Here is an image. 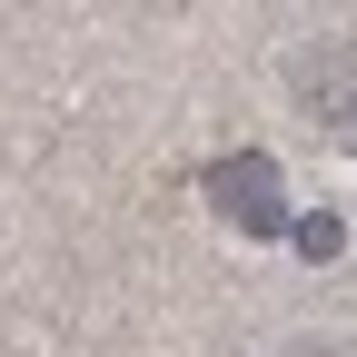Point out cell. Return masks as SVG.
Instances as JSON below:
<instances>
[{
	"instance_id": "4",
	"label": "cell",
	"mask_w": 357,
	"mask_h": 357,
	"mask_svg": "<svg viewBox=\"0 0 357 357\" xmlns=\"http://www.w3.org/2000/svg\"><path fill=\"white\" fill-rule=\"evenodd\" d=\"M337 119H347V149H357V100H347V109H337Z\"/></svg>"
},
{
	"instance_id": "1",
	"label": "cell",
	"mask_w": 357,
	"mask_h": 357,
	"mask_svg": "<svg viewBox=\"0 0 357 357\" xmlns=\"http://www.w3.org/2000/svg\"><path fill=\"white\" fill-rule=\"evenodd\" d=\"M208 208L229 218L238 238H278V229H288V189H278V169H268L258 149L208 159Z\"/></svg>"
},
{
	"instance_id": "2",
	"label": "cell",
	"mask_w": 357,
	"mask_h": 357,
	"mask_svg": "<svg viewBox=\"0 0 357 357\" xmlns=\"http://www.w3.org/2000/svg\"><path fill=\"white\" fill-rule=\"evenodd\" d=\"M288 238H298V258H337V248H347V218H337V208H318V218H288Z\"/></svg>"
},
{
	"instance_id": "3",
	"label": "cell",
	"mask_w": 357,
	"mask_h": 357,
	"mask_svg": "<svg viewBox=\"0 0 357 357\" xmlns=\"http://www.w3.org/2000/svg\"><path fill=\"white\" fill-rule=\"evenodd\" d=\"M288 357H347V347H328V337H298V347H288Z\"/></svg>"
}]
</instances>
